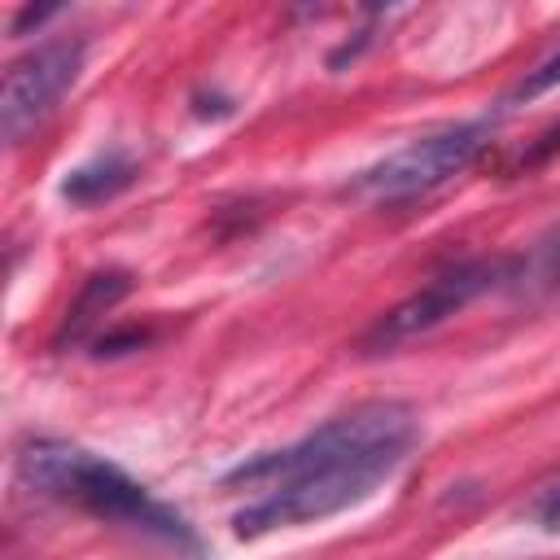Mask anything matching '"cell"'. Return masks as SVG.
<instances>
[{
	"label": "cell",
	"instance_id": "obj_9",
	"mask_svg": "<svg viewBox=\"0 0 560 560\" xmlns=\"http://www.w3.org/2000/svg\"><path fill=\"white\" fill-rule=\"evenodd\" d=\"M551 88H560V48L551 52V57H542L534 70H525V79L499 101V109L508 114L512 105H525V101H538L542 92H551Z\"/></svg>",
	"mask_w": 560,
	"mask_h": 560
},
{
	"label": "cell",
	"instance_id": "obj_5",
	"mask_svg": "<svg viewBox=\"0 0 560 560\" xmlns=\"http://www.w3.org/2000/svg\"><path fill=\"white\" fill-rule=\"evenodd\" d=\"M83 52L88 44L79 35H52V39H39L18 61H9L4 96H0V127L9 144H22L57 109V101L74 88L83 70Z\"/></svg>",
	"mask_w": 560,
	"mask_h": 560
},
{
	"label": "cell",
	"instance_id": "obj_11",
	"mask_svg": "<svg viewBox=\"0 0 560 560\" xmlns=\"http://www.w3.org/2000/svg\"><path fill=\"white\" fill-rule=\"evenodd\" d=\"M529 521L534 525H542V529H560V481H551V486H542L534 499H529Z\"/></svg>",
	"mask_w": 560,
	"mask_h": 560
},
{
	"label": "cell",
	"instance_id": "obj_10",
	"mask_svg": "<svg viewBox=\"0 0 560 560\" xmlns=\"http://www.w3.org/2000/svg\"><path fill=\"white\" fill-rule=\"evenodd\" d=\"M551 153H560V122H551V127H547V131H542L534 144H525V149H521V153L508 162V175H529V171H538V166H542Z\"/></svg>",
	"mask_w": 560,
	"mask_h": 560
},
{
	"label": "cell",
	"instance_id": "obj_3",
	"mask_svg": "<svg viewBox=\"0 0 560 560\" xmlns=\"http://www.w3.org/2000/svg\"><path fill=\"white\" fill-rule=\"evenodd\" d=\"M499 118H503V109H486L477 118H459L438 131H424V136L407 140L402 149L385 153L381 162L363 166L346 184V192L363 197V201H385V206L416 201V197L442 188L446 179H455L459 171H468L490 149Z\"/></svg>",
	"mask_w": 560,
	"mask_h": 560
},
{
	"label": "cell",
	"instance_id": "obj_7",
	"mask_svg": "<svg viewBox=\"0 0 560 560\" xmlns=\"http://www.w3.org/2000/svg\"><path fill=\"white\" fill-rule=\"evenodd\" d=\"M512 267H508V298H521V302H538V298H551L560 293V223H551L529 249L521 254H508Z\"/></svg>",
	"mask_w": 560,
	"mask_h": 560
},
{
	"label": "cell",
	"instance_id": "obj_4",
	"mask_svg": "<svg viewBox=\"0 0 560 560\" xmlns=\"http://www.w3.org/2000/svg\"><path fill=\"white\" fill-rule=\"evenodd\" d=\"M508 267H512L508 254H477V258H459V262L442 267L433 280H424L398 306L376 315L372 328L359 337V350L363 354H385V350H398V346L433 332L438 324H446L455 311H464L481 293H503L508 289Z\"/></svg>",
	"mask_w": 560,
	"mask_h": 560
},
{
	"label": "cell",
	"instance_id": "obj_12",
	"mask_svg": "<svg viewBox=\"0 0 560 560\" xmlns=\"http://www.w3.org/2000/svg\"><path fill=\"white\" fill-rule=\"evenodd\" d=\"M48 18H57V9H22V13L13 18V35H22L26 26H44Z\"/></svg>",
	"mask_w": 560,
	"mask_h": 560
},
{
	"label": "cell",
	"instance_id": "obj_8",
	"mask_svg": "<svg viewBox=\"0 0 560 560\" xmlns=\"http://www.w3.org/2000/svg\"><path fill=\"white\" fill-rule=\"evenodd\" d=\"M131 289V276L127 271H96V276H88L83 280V289H79V298L70 302V311H66V324H61V332H57V341L66 346V341H83L92 328H96V319L105 315V311H114V302L122 298Z\"/></svg>",
	"mask_w": 560,
	"mask_h": 560
},
{
	"label": "cell",
	"instance_id": "obj_2",
	"mask_svg": "<svg viewBox=\"0 0 560 560\" xmlns=\"http://www.w3.org/2000/svg\"><path fill=\"white\" fill-rule=\"evenodd\" d=\"M18 477L26 490H35L39 499L79 508L96 521L122 525L131 534H144L162 547H171L184 560H201L206 547L197 538V529L158 494H149V486H140L131 472H122L118 464H109L105 455H92L74 442H57V438H35L18 451Z\"/></svg>",
	"mask_w": 560,
	"mask_h": 560
},
{
	"label": "cell",
	"instance_id": "obj_6",
	"mask_svg": "<svg viewBox=\"0 0 560 560\" xmlns=\"http://www.w3.org/2000/svg\"><path fill=\"white\" fill-rule=\"evenodd\" d=\"M136 179V158L118 144L92 153L88 162H79L74 171H66L61 179V197L70 206H101V201H114L122 188H131Z\"/></svg>",
	"mask_w": 560,
	"mask_h": 560
},
{
	"label": "cell",
	"instance_id": "obj_1",
	"mask_svg": "<svg viewBox=\"0 0 560 560\" xmlns=\"http://www.w3.org/2000/svg\"><path fill=\"white\" fill-rule=\"evenodd\" d=\"M420 442L416 407L398 398L359 402L280 451H258L223 472L228 490H249L232 516L236 538L328 521L385 486Z\"/></svg>",
	"mask_w": 560,
	"mask_h": 560
}]
</instances>
